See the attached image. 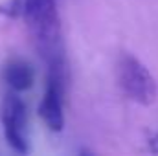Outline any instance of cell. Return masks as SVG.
<instances>
[{
  "mask_svg": "<svg viewBox=\"0 0 158 156\" xmlns=\"http://www.w3.org/2000/svg\"><path fill=\"white\" fill-rule=\"evenodd\" d=\"M22 18L31 42L46 64L48 77L68 84L70 70L64 53L61 20L55 0H22Z\"/></svg>",
  "mask_w": 158,
  "mask_h": 156,
  "instance_id": "obj_1",
  "label": "cell"
},
{
  "mask_svg": "<svg viewBox=\"0 0 158 156\" xmlns=\"http://www.w3.org/2000/svg\"><path fill=\"white\" fill-rule=\"evenodd\" d=\"M116 79L123 94L134 103L149 107L156 101V79L153 77L149 68L132 53H127V51L119 53L116 61Z\"/></svg>",
  "mask_w": 158,
  "mask_h": 156,
  "instance_id": "obj_2",
  "label": "cell"
},
{
  "mask_svg": "<svg viewBox=\"0 0 158 156\" xmlns=\"http://www.w3.org/2000/svg\"><path fill=\"white\" fill-rule=\"evenodd\" d=\"M0 121L4 129L6 142L9 147L19 154L30 153V140H28V112L26 103L22 97L9 90L0 103Z\"/></svg>",
  "mask_w": 158,
  "mask_h": 156,
  "instance_id": "obj_3",
  "label": "cell"
},
{
  "mask_svg": "<svg viewBox=\"0 0 158 156\" xmlns=\"http://www.w3.org/2000/svg\"><path fill=\"white\" fill-rule=\"evenodd\" d=\"M64 90L66 83L53 77H46V88L39 103V116L44 121V125L53 132H61L64 129V109H63Z\"/></svg>",
  "mask_w": 158,
  "mask_h": 156,
  "instance_id": "obj_4",
  "label": "cell"
},
{
  "mask_svg": "<svg viewBox=\"0 0 158 156\" xmlns=\"http://www.w3.org/2000/svg\"><path fill=\"white\" fill-rule=\"evenodd\" d=\"M2 77L6 81V84L9 86V90L20 94V92H26V90H30L33 86V83H35V70H33V66L26 59L13 57V59H9L4 64Z\"/></svg>",
  "mask_w": 158,
  "mask_h": 156,
  "instance_id": "obj_5",
  "label": "cell"
},
{
  "mask_svg": "<svg viewBox=\"0 0 158 156\" xmlns=\"http://www.w3.org/2000/svg\"><path fill=\"white\" fill-rule=\"evenodd\" d=\"M0 15L7 18H20L22 17V0H7L0 6Z\"/></svg>",
  "mask_w": 158,
  "mask_h": 156,
  "instance_id": "obj_6",
  "label": "cell"
},
{
  "mask_svg": "<svg viewBox=\"0 0 158 156\" xmlns=\"http://www.w3.org/2000/svg\"><path fill=\"white\" fill-rule=\"evenodd\" d=\"M145 143H147V151L158 154V130H149L145 136Z\"/></svg>",
  "mask_w": 158,
  "mask_h": 156,
  "instance_id": "obj_7",
  "label": "cell"
}]
</instances>
